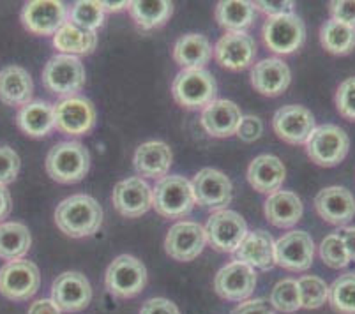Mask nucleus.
Returning <instances> with one entry per match:
<instances>
[{
  "label": "nucleus",
  "instance_id": "a18cd8bd",
  "mask_svg": "<svg viewBox=\"0 0 355 314\" xmlns=\"http://www.w3.org/2000/svg\"><path fill=\"white\" fill-rule=\"evenodd\" d=\"M293 2L292 0H277V2H274V0H269V2H253V8L258 9V11L266 12L267 18H270V16H279V15H288V12L293 11Z\"/></svg>",
  "mask_w": 355,
  "mask_h": 314
},
{
  "label": "nucleus",
  "instance_id": "6e6552de",
  "mask_svg": "<svg viewBox=\"0 0 355 314\" xmlns=\"http://www.w3.org/2000/svg\"><path fill=\"white\" fill-rule=\"evenodd\" d=\"M106 290L119 299H133L147 284V268L129 254H121L110 263L105 274Z\"/></svg>",
  "mask_w": 355,
  "mask_h": 314
},
{
  "label": "nucleus",
  "instance_id": "09e8293b",
  "mask_svg": "<svg viewBox=\"0 0 355 314\" xmlns=\"http://www.w3.org/2000/svg\"><path fill=\"white\" fill-rule=\"evenodd\" d=\"M27 314H60V309L55 306L51 299H40L32 302Z\"/></svg>",
  "mask_w": 355,
  "mask_h": 314
},
{
  "label": "nucleus",
  "instance_id": "ea45409f",
  "mask_svg": "<svg viewBox=\"0 0 355 314\" xmlns=\"http://www.w3.org/2000/svg\"><path fill=\"white\" fill-rule=\"evenodd\" d=\"M320 258L327 267L336 268H347L350 265V256H348L347 247L338 233H331L322 241L320 244Z\"/></svg>",
  "mask_w": 355,
  "mask_h": 314
},
{
  "label": "nucleus",
  "instance_id": "393cba45",
  "mask_svg": "<svg viewBox=\"0 0 355 314\" xmlns=\"http://www.w3.org/2000/svg\"><path fill=\"white\" fill-rule=\"evenodd\" d=\"M285 164L279 157L261 154L254 157L248 166V182L253 189L263 194H272L279 191L285 182Z\"/></svg>",
  "mask_w": 355,
  "mask_h": 314
},
{
  "label": "nucleus",
  "instance_id": "f257e3e1",
  "mask_svg": "<svg viewBox=\"0 0 355 314\" xmlns=\"http://www.w3.org/2000/svg\"><path fill=\"white\" fill-rule=\"evenodd\" d=\"M103 223V209L89 194H73L55 210V225L71 238L94 235Z\"/></svg>",
  "mask_w": 355,
  "mask_h": 314
},
{
  "label": "nucleus",
  "instance_id": "e433bc0d",
  "mask_svg": "<svg viewBox=\"0 0 355 314\" xmlns=\"http://www.w3.org/2000/svg\"><path fill=\"white\" fill-rule=\"evenodd\" d=\"M69 24L83 28V30L96 32L105 24V11L98 6V2L80 0L71 8Z\"/></svg>",
  "mask_w": 355,
  "mask_h": 314
},
{
  "label": "nucleus",
  "instance_id": "c756f323",
  "mask_svg": "<svg viewBox=\"0 0 355 314\" xmlns=\"http://www.w3.org/2000/svg\"><path fill=\"white\" fill-rule=\"evenodd\" d=\"M16 124L27 136L43 138L55 128V110L44 101H31L21 106L16 115Z\"/></svg>",
  "mask_w": 355,
  "mask_h": 314
},
{
  "label": "nucleus",
  "instance_id": "de8ad7c7",
  "mask_svg": "<svg viewBox=\"0 0 355 314\" xmlns=\"http://www.w3.org/2000/svg\"><path fill=\"white\" fill-rule=\"evenodd\" d=\"M232 314H274V311L267 300L254 299L239 304V306L232 311Z\"/></svg>",
  "mask_w": 355,
  "mask_h": 314
},
{
  "label": "nucleus",
  "instance_id": "4be33fe9",
  "mask_svg": "<svg viewBox=\"0 0 355 314\" xmlns=\"http://www.w3.org/2000/svg\"><path fill=\"white\" fill-rule=\"evenodd\" d=\"M292 82V73L282 58H263L251 69V85L267 97L282 96Z\"/></svg>",
  "mask_w": 355,
  "mask_h": 314
},
{
  "label": "nucleus",
  "instance_id": "dca6fc26",
  "mask_svg": "<svg viewBox=\"0 0 355 314\" xmlns=\"http://www.w3.org/2000/svg\"><path fill=\"white\" fill-rule=\"evenodd\" d=\"M257 286V274L254 268L241 261H232L225 265L216 274L214 290L221 299L230 302H242L253 295Z\"/></svg>",
  "mask_w": 355,
  "mask_h": 314
},
{
  "label": "nucleus",
  "instance_id": "39448f33",
  "mask_svg": "<svg viewBox=\"0 0 355 314\" xmlns=\"http://www.w3.org/2000/svg\"><path fill=\"white\" fill-rule=\"evenodd\" d=\"M43 85L55 96L74 97L85 85V67L78 57L55 55L43 69Z\"/></svg>",
  "mask_w": 355,
  "mask_h": 314
},
{
  "label": "nucleus",
  "instance_id": "a878e982",
  "mask_svg": "<svg viewBox=\"0 0 355 314\" xmlns=\"http://www.w3.org/2000/svg\"><path fill=\"white\" fill-rule=\"evenodd\" d=\"M172 150L163 141H147L135 152V170L145 179L161 180L172 166Z\"/></svg>",
  "mask_w": 355,
  "mask_h": 314
},
{
  "label": "nucleus",
  "instance_id": "f8f14e48",
  "mask_svg": "<svg viewBox=\"0 0 355 314\" xmlns=\"http://www.w3.org/2000/svg\"><path fill=\"white\" fill-rule=\"evenodd\" d=\"M315 242L306 232H288L274 242V261L282 268L292 272H304L313 265Z\"/></svg>",
  "mask_w": 355,
  "mask_h": 314
},
{
  "label": "nucleus",
  "instance_id": "79ce46f5",
  "mask_svg": "<svg viewBox=\"0 0 355 314\" xmlns=\"http://www.w3.org/2000/svg\"><path fill=\"white\" fill-rule=\"evenodd\" d=\"M20 171V155L11 147H0V186L15 182Z\"/></svg>",
  "mask_w": 355,
  "mask_h": 314
},
{
  "label": "nucleus",
  "instance_id": "2eb2a0df",
  "mask_svg": "<svg viewBox=\"0 0 355 314\" xmlns=\"http://www.w3.org/2000/svg\"><path fill=\"white\" fill-rule=\"evenodd\" d=\"M274 132L279 140L290 145H302L308 141L315 125V116L301 105H288L277 110L272 119Z\"/></svg>",
  "mask_w": 355,
  "mask_h": 314
},
{
  "label": "nucleus",
  "instance_id": "72a5a7b5",
  "mask_svg": "<svg viewBox=\"0 0 355 314\" xmlns=\"http://www.w3.org/2000/svg\"><path fill=\"white\" fill-rule=\"evenodd\" d=\"M128 8L135 24L144 30L164 25L173 12V4L168 0H135L129 2Z\"/></svg>",
  "mask_w": 355,
  "mask_h": 314
},
{
  "label": "nucleus",
  "instance_id": "20e7f679",
  "mask_svg": "<svg viewBox=\"0 0 355 314\" xmlns=\"http://www.w3.org/2000/svg\"><path fill=\"white\" fill-rule=\"evenodd\" d=\"M172 94L182 108H205L216 101L218 83L207 69H182L173 80Z\"/></svg>",
  "mask_w": 355,
  "mask_h": 314
},
{
  "label": "nucleus",
  "instance_id": "f704fd0d",
  "mask_svg": "<svg viewBox=\"0 0 355 314\" xmlns=\"http://www.w3.org/2000/svg\"><path fill=\"white\" fill-rule=\"evenodd\" d=\"M320 43L329 53L347 55L355 48V28L327 19L320 28Z\"/></svg>",
  "mask_w": 355,
  "mask_h": 314
},
{
  "label": "nucleus",
  "instance_id": "412c9836",
  "mask_svg": "<svg viewBox=\"0 0 355 314\" xmlns=\"http://www.w3.org/2000/svg\"><path fill=\"white\" fill-rule=\"evenodd\" d=\"M315 210L329 225H348L355 216L354 194L340 186L325 187L315 196Z\"/></svg>",
  "mask_w": 355,
  "mask_h": 314
},
{
  "label": "nucleus",
  "instance_id": "7c9ffc66",
  "mask_svg": "<svg viewBox=\"0 0 355 314\" xmlns=\"http://www.w3.org/2000/svg\"><path fill=\"white\" fill-rule=\"evenodd\" d=\"M96 44H98L96 32L83 30L69 21H66L53 35V46L62 51V55H73V57L89 55L96 50Z\"/></svg>",
  "mask_w": 355,
  "mask_h": 314
},
{
  "label": "nucleus",
  "instance_id": "473e14b6",
  "mask_svg": "<svg viewBox=\"0 0 355 314\" xmlns=\"http://www.w3.org/2000/svg\"><path fill=\"white\" fill-rule=\"evenodd\" d=\"M32 245L31 232L24 223L0 225V258L6 261L21 260Z\"/></svg>",
  "mask_w": 355,
  "mask_h": 314
},
{
  "label": "nucleus",
  "instance_id": "a19ab883",
  "mask_svg": "<svg viewBox=\"0 0 355 314\" xmlns=\"http://www.w3.org/2000/svg\"><path fill=\"white\" fill-rule=\"evenodd\" d=\"M336 108L341 116L355 121V76L348 78L336 90Z\"/></svg>",
  "mask_w": 355,
  "mask_h": 314
},
{
  "label": "nucleus",
  "instance_id": "49530a36",
  "mask_svg": "<svg viewBox=\"0 0 355 314\" xmlns=\"http://www.w3.org/2000/svg\"><path fill=\"white\" fill-rule=\"evenodd\" d=\"M140 314H180V311L168 299H150L141 306Z\"/></svg>",
  "mask_w": 355,
  "mask_h": 314
},
{
  "label": "nucleus",
  "instance_id": "c9c22d12",
  "mask_svg": "<svg viewBox=\"0 0 355 314\" xmlns=\"http://www.w3.org/2000/svg\"><path fill=\"white\" fill-rule=\"evenodd\" d=\"M329 304L338 314H355V274H343L329 286Z\"/></svg>",
  "mask_w": 355,
  "mask_h": 314
},
{
  "label": "nucleus",
  "instance_id": "ddd939ff",
  "mask_svg": "<svg viewBox=\"0 0 355 314\" xmlns=\"http://www.w3.org/2000/svg\"><path fill=\"white\" fill-rule=\"evenodd\" d=\"M55 128L69 136L89 134L96 125V108L85 97H67L55 106Z\"/></svg>",
  "mask_w": 355,
  "mask_h": 314
},
{
  "label": "nucleus",
  "instance_id": "603ef678",
  "mask_svg": "<svg viewBox=\"0 0 355 314\" xmlns=\"http://www.w3.org/2000/svg\"><path fill=\"white\" fill-rule=\"evenodd\" d=\"M99 8L103 9V11H108V12H115V11H122V9H125L129 6V2H98Z\"/></svg>",
  "mask_w": 355,
  "mask_h": 314
},
{
  "label": "nucleus",
  "instance_id": "6ab92c4d",
  "mask_svg": "<svg viewBox=\"0 0 355 314\" xmlns=\"http://www.w3.org/2000/svg\"><path fill=\"white\" fill-rule=\"evenodd\" d=\"M112 202L115 210L124 218H141L153 209V187L141 177H131L115 186Z\"/></svg>",
  "mask_w": 355,
  "mask_h": 314
},
{
  "label": "nucleus",
  "instance_id": "aec40b11",
  "mask_svg": "<svg viewBox=\"0 0 355 314\" xmlns=\"http://www.w3.org/2000/svg\"><path fill=\"white\" fill-rule=\"evenodd\" d=\"M219 66L230 71L246 69L257 57V43L246 32H227L214 46Z\"/></svg>",
  "mask_w": 355,
  "mask_h": 314
},
{
  "label": "nucleus",
  "instance_id": "bb28decb",
  "mask_svg": "<svg viewBox=\"0 0 355 314\" xmlns=\"http://www.w3.org/2000/svg\"><path fill=\"white\" fill-rule=\"evenodd\" d=\"M263 212L267 221L276 228H292L301 221L304 207L301 198L292 191H276L269 194Z\"/></svg>",
  "mask_w": 355,
  "mask_h": 314
},
{
  "label": "nucleus",
  "instance_id": "4468645a",
  "mask_svg": "<svg viewBox=\"0 0 355 314\" xmlns=\"http://www.w3.org/2000/svg\"><path fill=\"white\" fill-rule=\"evenodd\" d=\"M66 21V6L57 0H34L21 9V24L35 35H55Z\"/></svg>",
  "mask_w": 355,
  "mask_h": 314
},
{
  "label": "nucleus",
  "instance_id": "a211bd4d",
  "mask_svg": "<svg viewBox=\"0 0 355 314\" xmlns=\"http://www.w3.org/2000/svg\"><path fill=\"white\" fill-rule=\"evenodd\" d=\"M205 244H207L205 232L198 223L193 221L173 225L164 238L166 254L177 261H191L198 258Z\"/></svg>",
  "mask_w": 355,
  "mask_h": 314
},
{
  "label": "nucleus",
  "instance_id": "f03ea898",
  "mask_svg": "<svg viewBox=\"0 0 355 314\" xmlns=\"http://www.w3.org/2000/svg\"><path fill=\"white\" fill-rule=\"evenodd\" d=\"M90 154L80 141H60L46 155V173L59 184H76L85 179Z\"/></svg>",
  "mask_w": 355,
  "mask_h": 314
},
{
  "label": "nucleus",
  "instance_id": "9b49d317",
  "mask_svg": "<svg viewBox=\"0 0 355 314\" xmlns=\"http://www.w3.org/2000/svg\"><path fill=\"white\" fill-rule=\"evenodd\" d=\"M195 202L211 210H225L234 198L232 180L223 171L214 168H203L191 180Z\"/></svg>",
  "mask_w": 355,
  "mask_h": 314
},
{
  "label": "nucleus",
  "instance_id": "7ed1b4c3",
  "mask_svg": "<svg viewBox=\"0 0 355 314\" xmlns=\"http://www.w3.org/2000/svg\"><path fill=\"white\" fill-rule=\"evenodd\" d=\"M195 203L191 182L180 175H168L153 189V207L166 219L186 218Z\"/></svg>",
  "mask_w": 355,
  "mask_h": 314
},
{
  "label": "nucleus",
  "instance_id": "c03bdc74",
  "mask_svg": "<svg viewBox=\"0 0 355 314\" xmlns=\"http://www.w3.org/2000/svg\"><path fill=\"white\" fill-rule=\"evenodd\" d=\"M263 132V122L254 115H246L241 119V124H239L237 132L235 134L241 138L242 141L251 143V141H257L258 138Z\"/></svg>",
  "mask_w": 355,
  "mask_h": 314
},
{
  "label": "nucleus",
  "instance_id": "9d476101",
  "mask_svg": "<svg viewBox=\"0 0 355 314\" xmlns=\"http://www.w3.org/2000/svg\"><path fill=\"white\" fill-rule=\"evenodd\" d=\"M209 244L221 252H235L248 235V225L235 210H218L209 218L203 228Z\"/></svg>",
  "mask_w": 355,
  "mask_h": 314
},
{
  "label": "nucleus",
  "instance_id": "cd10ccee",
  "mask_svg": "<svg viewBox=\"0 0 355 314\" xmlns=\"http://www.w3.org/2000/svg\"><path fill=\"white\" fill-rule=\"evenodd\" d=\"M34 82L21 66H8L0 71V101L8 106H25L32 101Z\"/></svg>",
  "mask_w": 355,
  "mask_h": 314
},
{
  "label": "nucleus",
  "instance_id": "3c124183",
  "mask_svg": "<svg viewBox=\"0 0 355 314\" xmlns=\"http://www.w3.org/2000/svg\"><path fill=\"white\" fill-rule=\"evenodd\" d=\"M12 210V200L11 193L6 189V186H0V225L6 218H9V213Z\"/></svg>",
  "mask_w": 355,
  "mask_h": 314
},
{
  "label": "nucleus",
  "instance_id": "4c0bfd02",
  "mask_svg": "<svg viewBox=\"0 0 355 314\" xmlns=\"http://www.w3.org/2000/svg\"><path fill=\"white\" fill-rule=\"evenodd\" d=\"M304 309H318L329 300V284L318 276H304L297 281Z\"/></svg>",
  "mask_w": 355,
  "mask_h": 314
},
{
  "label": "nucleus",
  "instance_id": "8fccbe9b",
  "mask_svg": "<svg viewBox=\"0 0 355 314\" xmlns=\"http://www.w3.org/2000/svg\"><path fill=\"white\" fill-rule=\"evenodd\" d=\"M338 235H340L345 247H347L350 261H355V226H345L341 232H338Z\"/></svg>",
  "mask_w": 355,
  "mask_h": 314
},
{
  "label": "nucleus",
  "instance_id": "b1692460",
  "mask_svg": "<svg viewBox=\"0 0 355 314\" xmlns=\"http://www.w3.org/2000/svg\"><path fill=\"white\" fill-rule=\"evenodd\" d=\"M241 119V110L234 101L216 99L214 103L203 108L200 122L203 129L214 138H228L237 132Z\"/></svg>",
  "mask_w": 355,
  "mask_h": 314
},
{
  "label": "nucleus",
  "instance_id": "5701e85b",
  "mask_svg": "<svg viewBox=\"0 0 355 314\" xmlns=\"http://www.w3.org/2000/svg\"><path fill=\"white\" fill-rule=\"evenodd\" d=\"M235 260L250 265L258 270H269L276 265L274 261V238L266 229L248 232L244 241L235 249Z\"/></svg>",
  "mask_w": 355,
  "mask_h": 314
},
{
  "label": "nucleus",
  "instance_id": "1a4fd4ad",
  "mask_svg": "<svg viewBox=\"0 0 355 314\" xmlns=\"http://www.w3.org/2000/svg\"><path fill=\"white\" fill-rule=\"evenodd\" d=\"M41 274L37 265L28 260L8 261L0 268V293L9 300L24 302L40 290Z\"/></svg>",
  "mask_w": 355,
  "mask_h": 314
},
{
  "label": "nucleus",
  "instance_id": "0eeeda50",
  "mask_svg": "<svg viewBox=\"0 0 355 314\" xmlns=\"http://www.w3.org/2000/svg\"><path fill=\"white\" fill-rule=\"evenodd\" d=\"M261 35H263V43L270 51L277 55H290L304 44L306 25L293 12L270 16L263 24Z\"/></svg>",
  "mask_w": 355,
  "mask_h": 314
},
{
  "label": "nucleus",
  "instance_id": "2f4dec72",
  "mask_svg": "<svg viewBox=\"0 0 355 314\" xmlns=\"http://www.w3.org/2000/svg\"><path fill=\"white\" fill-rule=\"evenodd\" d=\"M216 19L225 30L246 32L257 19L253 2L246 0H221L216 6Z\"/></svg>",
  "mask_w": 355,
  "mask_h": 314
},
{
  "label": "nucleus",
  "instance_id": "37998d69",
  "mask_svg": "<svg viewBox=\"0 0 355 314\" xmlns=\"http://www.w3.org/2000/svg\"><path fill=\"white\" fill-rule=\"evenodd\" d=\"M329 11L332 19L355 28V0H332Z\"/></svg>",
  "mask_w": 355,
  "mask_h": 314
},
{
  "label": "nucleus",
  "instance_id": "f3484780",
  "mask_svg": "<svg viewBox=\"0 0 355 314\" xmlns=\"http://www.w3.org/2000/svg\"><path fill=\"white\" fill-rule=\"evenodd\" d=\"M51 300L64 313L83 311L92 300L89 279L80 272H64L51 284Z\"/></svg>",
  "mask_w": 355,
  "mask_h": 314
},
{
  "label": "nucleus",
  "instance_id": "58836bf2",
  "mask_svg": "<svg viewBox=\"0 0 355 314\" xmlns=\"http://www.w3.org/2000/svg\"><path fill=\"white\" fill-rule=\"evenodd\" d=\"M270 304L274 309L282 313H295L301 309V293L299 284L295 279H283L272 288L270 293Z\"/></svg>",
  "mask_w": 355,
  "mask_h": 314
},
{
  "label": "nucleus",
  "instance_id": "c85d7f7f",
  "mask_svg": "<svg viewBox=\"0 0 355 314\" xmlns=\"http://www.w3.org/2000/svg\"><path fill=\"white\" fill-rule=\"evenodd\" d=\"M212 46L202 34H186L177 39L173 46V58L184 69H203L211 60Z\"/></svg>",
  "mask_w": 355,
  "mask_h": 314
},
{
  "label": "nucleus",
  "instance_id": "423d86ee",
  "mask_svg": "<svg viewBox=\"0 0 355 314\" xmlns=\"http://www.w3.org/2000/svg\"><path fill=\"white\" fill-rule=\"evenodd\" d=\"M306 152L309 159L318 166H338L350 150V138L347 132L334 124H324L313 129L306 141Z\"/></svg>",
  "mask_w": 355,
  "mask_h": 314
}]
</instances>
